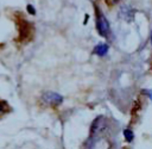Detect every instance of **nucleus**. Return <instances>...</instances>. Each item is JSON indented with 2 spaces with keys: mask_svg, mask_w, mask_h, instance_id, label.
<instances>
[{
  "mask_svg": "<svg viewBox=\"0 0 152 149\" xmlns=\"http://www.w3.org/2000/svg\"><path fill=\"white\" fill-rule=\"evenodd\" d=\"M104 129H106V118L100 116V117H97V118L93 122V124H91L89 138H88L87 142L84 143V145L87 147V149H91V148L95 145L96 139H97L99 136L104 131Z\"/></svg>",
  "mask_w": 152,
  "mask_h": 149,
  "instance_id": "1",
  "label": "nucleus"
},
{
  "mask_svg": "<svg viewBox=\"0 0 152 149\" xmlns=\"http://www.w3.org/2000/svg\"><path fill=\"white\" fill-rule=\"evenodd\" d=\"M96 29L97 32L102 36V37H107L109 33V23L106 19V17L97 10L96 11Z\"/></svg>",
  "mask_w": 152,
  "mask_h": 149,
  "instance_id": "2",
  "label": "nucleus"
},
{
  "mask_svg": "<svg viewBox=\"0 0 152 149\" xmlns=\"http://www.w3.org/2000/svg\"><path fill=\"white\" fill-rule=\"evenodd\" d=\"M42 99L45 104L50 106H58L63 103V97L56 92H45L42 95Z\"/></svg>",
  "mask_w": 152,
  "mask_h": 149,
  "instance_id": "3",
  "label": "nucleus"
},
{
  "mask_svg": "<svg viewBox=\"0 0 152 149\" xmlns=\"http://www.w3.org/2000/svg\"><path fill=\"white\" fill-rule=\"evenodd\" d=\"M20 20L21 21L19 23V38H20V41H23L31 36L32 26L30 23L26 21V19H20Z\"/></svg>",
  "mask_w": 152,
  "mask_h": 149,
  "instance_id": "4",
  "label": "nucleus"
},
{
  "mask_svg": "<svg viewBox=\"0 0 152 149\" xmlns=\"http://www.w3.org/2000/svg\"><path fill=\"white\" fill-rule=\"evenodd\" d=\"M108 52V45L102 43V44H99L94 48V54L99 55V56H104Z\"/></svg>",
  "mask_w": 152,
  "mask_h": 149,
  "instance_id": "5",
  "label": "nucleus"
},
{
  "mask_svg": "<svg viewBox=\"0 0 152 149\" xmlns=\"http://www.w3.org/2000/svg\"><path fill=\"white\" fill-rule=\"evenodd\" d=\"M122 134H124V137H125V139H126L127 142H132V141H133L134 134H133V131H132L131 129H125V130L122 131Z\"/></svg>",
  "mask_w": 152,
  "mask_h": 149,
  "instance_id": "6",
  "label": "nucleus"
},
{
  "mask_svg": "<svg viewBox=\"0 0 152 149\" xmlns=\"http://www.w3.org/2000/svg\"><path fill=\"white\" fill-rule=\"evenodd\" d=\"M6 107H7V104L5 101H1L0 100V112H5L6 111Z\"/></svg>",
  "mask_w": 152,
  "mask_h": 149,
  "instance_id": "7",
  "label": "nucleus"
},
{
  "mask_svg": "<svg viewBox=\"0 0 152 149\" xmlns=\"http://www.w3.org/2000/svg\"><path fill=\"white\" fill-rule=\"evenodd\" d=\"M27 11H28V13H31V14H36V10H34V7H32L31 5H27Z\"/></svg>",
  "mask_w": 152,
  "mask_h": 149,
  "instance_id": "8",
  "label": "nucleus"
},
{
  "mask_svg": "<svg viewBox=\"0 0 152 149\" xmlns=\"http://www.w3.org/2000/svg\"><path fill=\"white\" fill-rule=\"evenodd\" d=\"M128 13H132V10H129V11H125V14H128ZM124 18H125L126 20H128V21H129V20L132 19V15H129V17H127V15H125Z\"/></svg>",
  "mask_w": 152,
  "mask_h": 149,
  "instance_id": "9",
  "label": "nucleus"
},
{
  "mask_svg": "<svg viewBox=\"0 0 152 149\" xmlns=\"http://www.w3.org/2000/svg\"><path fill=\"white\" fill-rule=\"evenodd\" d=\"M151 43H152V33H151Z\"/></svg>",
  "mask_w": 152,
  "mask_h": 149,
  "instance_id": "10",
  "label": "nucleus"
}]
</instances>
